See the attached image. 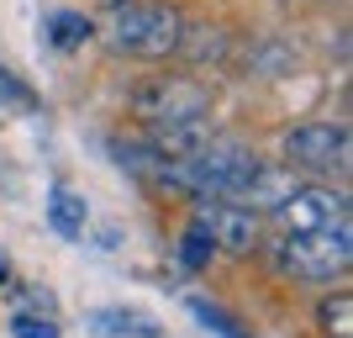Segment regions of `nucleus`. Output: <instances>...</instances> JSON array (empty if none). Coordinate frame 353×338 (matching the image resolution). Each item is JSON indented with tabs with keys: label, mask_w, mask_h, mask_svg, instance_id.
<instances>
[{
	"label": "nucleus",
	"mask_w": 353,
	"mask_h": 338,
	"mask_svg": "<svg viewBox=\"0 0 353 338\" xmlns=\"http://www.w3.org/2000/svg\"><path fill=\"white\" fill-rule=\"evenodd\" d=\"M353 259V233L348 222H338V227H322V233H290L280 249V265L290 270V275L301 280H332L343 275Z\"/></svg>",
	"instance_id": "nucleus-3"
},
{
	"label": "nucleus",
	"mask_w": 353,
	"mask_h": 338,
	"mask_svg": "<svg viewBox=\"0 0 353 338\" xmlns=\"http://www.w3.org/2000/svg\"><path fill=\"white\" fill-rule=\"evenodd\" d=\"M322 317H327V328H332V338H353V301L348 296H332Z\"/></svg>",
	"instance_id": "nucleus-14"
},
{
	"label": "nucleus",
	"mask_w": 353,
	"mask_h": 338,
	"mask_svg": "<svg viewBox=\"0 0 353 338\" xmlns=\"http://www.w3.org/2000/svg\"><path fill=\"white\" fill-rule=\"evenodd\" d=\"M195 222L206 227V238L227 254H248L259 243V212H248L243 201H221V196H201Z\"/></svg>",
	"instance_id": "nucleus-5"
},
{
	"label": "nucleus",
	"mask_w": 353,
	"mask_h": 338,
	"mask_svg": "<svg viewBox=\"0 0 353 338\" xmlns=\"http://www.w3.org/2000/svg\"><path fill=\"white\" fill-rule=\"evenodd\" d=\"M211 249H216V243L206 238V227H201V222H190V227L179 233V265H185V270H201V265L211 259Z\"/></svg>",
	"instance_id": "nucleus-11"
},
{
	"label": "nucleus",
	"mask_w": 353,
	"mask_h": 338,
	"mask_svg": "<svg viewBox=\"0 0 353 338\" xmlns=\"http://www.w3.org/2000/svg\"><path fill=\"white\" fill-rule=\"evenodd\" d=\"M48 222H53V233L59 238H79L85 233V222H90V212H85V196L79 191H69V185H53L48 191Z\"/></svg>",
	"instance_id": "nucleus-7"
},
{
	"label": "nucleus",
	"mask_w": 353,
	"mask_h": 338,
	"mask_svg": "<svg viewBox=\"0 0 353 338\" xmlns=\"http://www.w3.org/2000/svg\"><path fill=\"white\" fill-rule=\"evenodd\" d=\"M132 106L148 127H190V122H206L211 90L185 79V74H174V79H148Z\"/></svg>",
	"instance_id": "nucleus-2"
},
{
	"label": "nucleus",
	"mask_w": 353,
	"mask_h": 338,
	"mask_svg": "<svg viewBox=\"0 0 353 338\" xmlns=\"http://www.w3.org/2000/svg\"><path fill=\"white\" fill-rule=\"evenodd\" d=\"M111 159L117 164H127V169H132V175H159L163 169V159H159V148L153 143H111Z\"/></svg>",
	"instance_id": "nucleus-10"
},
{
	"label": "nucleus",
	"mask_w": 353,
	"mask_h": 338,
	"mask_svg": "<svg viewBox=\"0 0 353 338\" xmlns=\"http://www.w3.org/2000/svg\"><path fill=\"white\" fill-rule=\"evenodd\" d=\"M274 217L285 222V233H322V227L348 222V201H343L338 191H327V185H295V191L274 206Z\"/></svg>",
	"instance_id": "nucleus-4"
},
{
	"label": "nucleus",
	"mask_w": 353,
	"mask_h": 338,
	"mask_svg": "<svg viewBox=\"0 0 353 338\" xmlns=\"http://www.w3.org/2000/svg\"><path fill=\"white\" fill-rule=\"evenodd\" d=\"M0 106H11V111H37V95H32L11 69H0Z\"/></svg>",
	"instance_id": "nucleus-13"
},
{
	"label": "nucleus",
	"mask_w": 353,
	"mask_h": 338,
	"mask_svg": "<svg viewBox=\"0 0 353 338\" xmlns=\"http://www.w3.org/2000/svg\"><path fill=\"white\" fill-rule=\"evenodd\" d=\"M285 153L301 169H348V127L343 122H306L285 138Z\"/></svg>",
	"instance_id": "nucleus-6"
},
{
	"label": "nucleus",
	"mask_w": 353,
	"mask_h": 338,
	"mask_svg": "<svg viewBox=\"0 0 353 338\" xmlns=\"http://www.w3.org/2000/svg\"><path fill=\"white\" fill-rule=\"evenodd\" d=\"M48 43L59 48V53L85 48V43H90V16H79V11H53V16H48Z\"/></svg>",
	"instance_id": "nucleus-8"
},
{
	"label": "nucleus",
	"mask_w": 353,
	"mask_h": 338,
	"mask_svg": "<svg viewBox=\"0 0 353 338\" xmlns=\"http://www.w3.org/2000/svg\"><path fill=\"white\" fill-rule=\"evenodd\" d=\"M190 312H195V323H206L216 338H248L237 317H227L221 307H211V301H201V296H190Z\"/></svg>",
	"instance_id": "nucleus-12"
},
{
	"label": "nucleus",
	"mask_w": 353,
	"mask_h": 338,
	"mask_svg": "<svg viewBox=\"0 0 353 338\" xmlns=\"http://www.w3.org/2000/svg\"><path fill=\"white\" fill-rule=\"evenodd\" d=\"M105 37L117 53H132V59H169L185 48V16L169 0H127L111 11Z\"/></svg>",
	"instance_id": "nucleus-1"
},
{
	"label": "nucleus",
	"mask_w": 353,
	"mask_h": 338,
	"mask_svg": "<svg viewBox=\"0 0 353 338\" xmlns=\"http://www.w3.org/2000/svg\"><path fill=\"white\" fill-rule=\"evenodd\" d=\"M16 338H59V328H53V317H32V312H21L11 323Z\"/></svg>",
	"instance_id": "nucleus-15"
},
{
	"label": "nucleus",
	"mask_w": 353,
	"mask_h": 338,
	"mask_svg": "<svg viewBox=\"0 0 353 338\" xmlns=\"http://www.w3.org/2000/svg\"><path fill=\"white\" fill-rule=\"evenodd\" d=\"M90 333H101V338H153V323L137 317V312H95Z\"/></svg>",
	"instance_id": "nucleus-9"
}]
</instances>
